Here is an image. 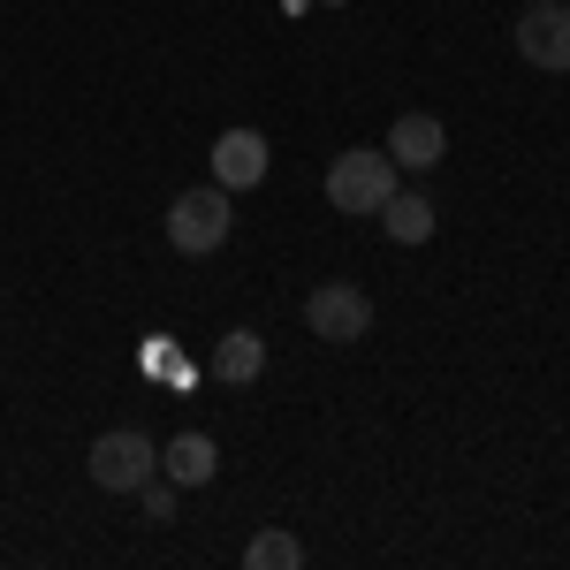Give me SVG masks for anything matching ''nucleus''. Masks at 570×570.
I'll return each mask as SVG.
<instances>
[{
	"label": "nucleus",
	"instance_id": "obj_1",
	"mask_svg": "<svg viewBox=\"0 0 570 570\" xmlns=\"http://www.w3.org/2000/svg\"><path fill=\"white\" fill-rule=\"evenodd\" d=\"M395 176H403V168H395L381 145H351V153H335V160H327V206H335V214H351V220L381 214V206L395 198Z\"/></svg>",
	"mask_w": 570,
	"mask_h": 570
},
{
	"label": "nucleus",
	"instance_id": "obj_2",
	"mask_svg": "<svg viewBox=\"0 0 570 570\" xmlns=\"http://www.w3.org/2000/svg\"><path fill=\"white\" fill-rule=\"evenodd\" d=\"M228 228H236V190H220V183H190V190H176V206H168V244H176L183 259L220 252Z\"/></svg>",
	"mask_w": 570,
	"mask_h": 570
},
{
	"label": "nucleus",
	"instance_id": "obj_3",
	"mask_svg": "<svg viewBox=\"0 0 570 570\" xmlns=\"http://www.w3.org/2000/svg\"><path fill=\"white\" fill-rule=\"evenodd\" d=\"M85 472H91V487H107V494H137V487L160 472V441L145 434V426H107V434L85 449Z\"/></svg>",
	"mask_w": 570,
	"mask_h": 570
},
{
	"label": "nucleus",
	"instance_id": "obj_4",
	"mask_svg": "<svg viewBox=\"0 0 570 570\" xmlns=\"http://www.w3.org/2000/svg\"><path fill=\"white\" fill-rule=\"evenodd\" d=\"M305 327L320 343H365L373 335V297L357 282H320L305 297Z\"/></svg>",
	"mask_w": 570,
	"mask_h": 570
},
{
	"label": "nucleus",
	"instance_id": "obj_5",
	"mask_svg": "<svg viewBox=\"0 0 570 570\" xmlns=\"http://www.w3.org/2000/svg\"><path fill=\"white\" fill-rule=\"evenodd\" d=\"M518 53L532 69H570V0H540L518 16Z\"/></svg>",
	"mask_w": 570,
	"mask_h": 570
},
{
	"label": "nucleus",
	"instance_id": "obj_6",
	"mask_svg": "<svg viewBox=\"0 0 570 570\" xmlns=\"http://www.w3.org/2000/svg\"><path fill=\"white\" fill-rule=\"evenodd\" d=\"M266 160H274V145L259 130H220L214 137V183L220 190H259Z\"/></svg>",
	"mask_w": 570,
	"mask_h": 570
},
{
	"label": "nucleus",
	"instance_id": "obj_7",
	"mask_svg": "<svg viewBox=\"0 0 570 570\" xmlns=\"http://www.w3.org/2000/svg\"><path fill=\"white\" fill-rule=\"evenodd\" d=\"M381 153H389L395 168H419L426 176V168H441V153H449V130H441V115H395Z\"/></svg>",
	"mask_w": 570,
	"mask_h": 570
},
{
	"label": "nucleus",
	"instance_id": "obj_8",
	"mask_svg": "<svg viewBox=\"0 0 570 570\" xmlns=\"http://www.w3.org/2000/svg\"><path fill=\"white\" fill-rule=\"evenodd\" d=\"M220 472V441L214 434H176V441H160V480H176V487H206Z\"/></svg>",
	"mask_w": 570,
	"mask_h": 570
},
{
	"label": "nucleus",
	"instance_id": "obj_9",
	"mask_svg": "<svg viewBox=\"0 0 570 570\" xmlns=\"http://www.w3.org/2000/svg\"><path fill=\"white\" fill-rule=\"evenodd\" d=\"M206 373H214L220 389H252V381L266 373V343L252 335V327H228V335L214 343V357H206Z\"/></svg>",
	"mask_w": 570,
	"mask_h": 570
},
{
	"label": "nucleus",
	"instance_id": "obj_10",
	"mask_svg": "<svg viewBox=\"0 0 570 570\" xmlns=\"http://www.w3.org/2000/svg\"><path fill=\"white\" fill-rule=\"evenodd\" d=\"M381 228H389V244H426V236H434V198H426V190H395L389 206H381Z\"/></svg>",
	"mask_w": 570,
	"mask_h": 570
},
{
	"label": "nucleus",
	"instance_id": "obj_11",
	"mask_svg": "<svg viewBox=\"0 0 570 570\" xmlns=\"http://www.w3.org/2000/svg\"><path fill=\"white\" fill-rule=\"evenodd\" d=\"M244 570H305V540L282 525H266L244 540Z\"/></svg>",
	"mask_w": 570,
	"mask_h": 570
},
{
	"label": "nucleus",
	"instance_id": "obj_12",
	"mask_svg": "<svg viewBox=\"0 0 570 570\" xmlns=\"http://www.w3.org/2000/svg\"><path fill=\"white\" fill-rule=\"evenodd\" d=\"M137 510H145V525H176V510H183V487L153 472V480L137 487Z\"/></svg>",
	"mask_w": 570,
	"mask_h": 570
},
{
	"label": "nucleus",
	"instance_id": "obj_13",
	"mask_svg": "<svg viewBox=\"0 0 570 570\" xmlns=\"http://www.w3.org/2000/svg\"><path fill=\"white\" fill-rule=\"evenodd\" d=\"M525 8H540V0H525Z\"/></svg>",
	"mask_w": 570,
	"mask_h": 570
}]
</instances>
